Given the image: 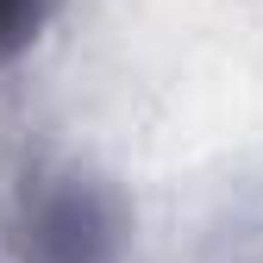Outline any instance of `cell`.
I'll return each instance as SVG.
<instances>
[{
  "instance_id": "obj_1",
  "label": "cell",
  "mask_w": 263,
  "mask_h": 263,
  "mask_svg": "<svg viewBox=\"0 0 263 263\" xmlns=\"http://www.w3.org/2000/svg\"><path fill=\"white\" fill-rule=\"evenodd\" d=\"M132 213L107 176L63 157H31L7 188L13 263H125Z\"/></svg>"
},
{
  "instance_id": "obj_2",
  "label": "cell",
  "mask_w": 263,
  "mask_h": 263,
  "mask_svg": "<svg viewBox=\"0 0 263 263\" xmlns=\"http://www.w3.org/2000/svg\"><path fill=\"white\" fill-rule=\"evenodd\" d=\"M50 13H57V0H0V63H13L19 50L38 44Z\"/></svg>"
}]
</instances>
